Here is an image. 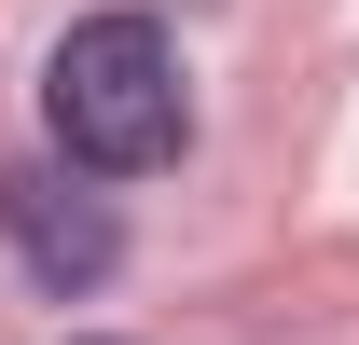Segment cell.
<instances>
[{"mask_svg":"<svg viewBox=\"0 0 359 345\" xmlns=\"http://www.w3.org/2000/svg\"><path fill=\"white\" fill-rule=\"evenodd\" d=\"M42 125L69 166L97 180H152L180 166V138H194V97H180V42L152 28V14H83L69 42H55L42 69Z\"/></svg>","mask_w":359,"mask_h":345,"instance_id":"cell-1","label":"cell"},{"mask_svg":"<svg viewBox=\"0 0 359 345\" xmlns=\"http://www.w3.org/2000/svg\"><path fill=\"white\" fill-rule=\"evenodd\" d=\"M0 235L28 249L42 290H97V276L125 262V221L97 208V194H69L55 166H0Z\"/></svg>","mask_w":359,"mask_h":345,"instance_id":"cell-2","label":"cell"}]
</instances>
